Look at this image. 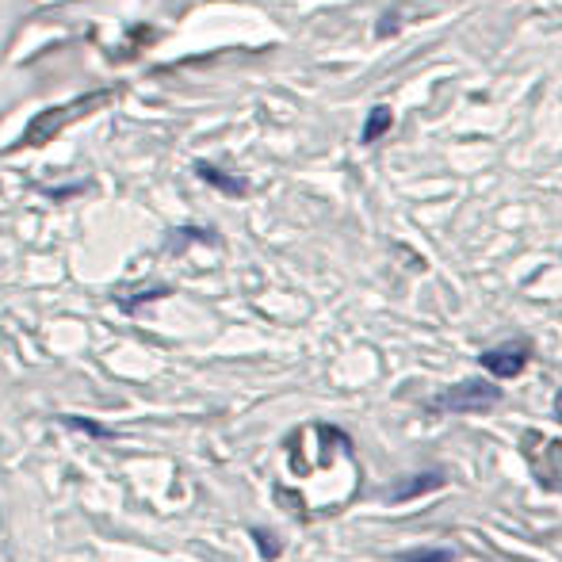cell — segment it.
Wrapping results in <instances>:
<instances>
[{
	"label": "cell",
	"mask_w": 562,
	"mask_h": 562,
	"mask_svg": "<svg viewBox=\"0 0 562 562\" xmlns=\"http://www.w3.org/2000/svg\"><path fill=\"white\" fill-rule=\"evenodd\" d=\"M445 474L440 471H429V474H414L409 482H398V486H391V502H409V497H422V494H429V490H440L445 486Z\"/></svg>",
	"instance_id": "3957f363"
},
{
	"label": "cell",
	"mask_w": 562,
	"mask_h": 562,
	"mask_svg": "<svg viewBox=\"0 0 562 562\" xmlns=\"http://www.w3.org/2000/svg\"><path fill=\"white\" fill-rule=\"evenodd\" d=\"M497 402H502V386L467 379V383H456L448 391H440L437 398H429V409L432 414H486Z\"/></svg>",
	"instance_id": "6da1fadb"
},
{
	"label": "cell",
	"mask_w": 562,
	"mask_h": 562,
	"mask_svg": "<svg viewBox=\"0 0 562 562\" xmlns=\"http://www.w3.org/2000/svg\"><path fill=\"white\" fill-rule=\"evenodd\" d=\"M398 562H451V551L448 548H425V551H406Z\"/></svg>",
	"instance_id": "5b68a950"
},
{
	"label": "cell",
	"mask_w": 562,
	"mask_h": 562,
	"mask_svg": "<svg viewBox=\"0 0 562 562\" xmlns=\"http://www.w3.org/2000/svg\"><path fill=\"white\" fill-rule=\"evenodd\" d=\"M479 360L494 379H517L528 368V360H532V345L528 340H505L497 348H486Z\"/></svg>",
	"instance_id": "7a4b0ae2"
},
{
	"label": "cell",
	"mask_w": 562,
	"mask_h": 562,
	"mask_svg": "<svg viewBox=\"0 0 562 562\" xmlns=\"http://www.w3.org/2000/svg\"><path fill=\"white\" fill-rule=\"evenodd\" d=\"M391 123H394V112L391 108H375V112L368 115V123H363V142H375V138H383L386 131H391Z\"/></svg>",
	"instance_id": "277c9868"
},
{
	"label": "cell",
	"mask_w": 562,
	"mask_h": 562,
	"mask_svg": "<svg viewBox=\"0 0 562 562\" xmlns=\"http://www.w3.org/2000/svg\"><path fill=\"white\" fill-rule=\"evenodd\" d=\"M555 414H559V422H562V391H559V398H555Z\"/></svg>",
	"instance_id": "8992f818"
}]
</instances>
